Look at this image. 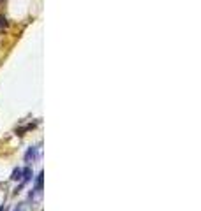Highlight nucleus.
<instances>
[{
  "instance_id": "obj_6",
  "label": "nucleus",
  "mask_w": 201,
  "mask_h": 211,
  "mask_svg": "<svg viewBox=\"0 0 201 211\" xmlns=\"http://www.w3.org/2000/svg\"><path fill=\"white\" fill-rule=\"evenodd\" d=\"M21 211H25V209H21Z\"/></svg>"
},
{
  "instance_id": "obj_5",
  "label": "nucleus",
  "mask_w": 201,
  "mask_h": 211,
  "mask_svg": "<svg viewBox=\"0 0 201 211\" xmlns=\"http://www.w3.org/2000/svg\"><path fill=\"white\" fill-rule=\"evenodd\" d=\"M0 211H4V206H0Z\"/></svg>"
},
{
  "instance_id": "obj_3",
  "label": "nucleus",
  "mask_w": 201,
  "mask_h": 211,
  "mask_svg": "<svg viewBox=\"0 0 201 211\" xmlns=\"http://www.w3.org/2000/svg\"><path fill=\"white\" fill-rule=\"evenodd\" d=\"M32 178H34L32 169H30V167H25V169H23V172H21V181H23L21 185H27V183H28Z\"/></svg>"
},
{
  "instance_id": "obj_2",
  "label": "nucleus",
  "mask_w": 201,
  "mask_h": 211,
  "mask_svg": "<svg viewBox=\"0 0 201 211\" xmlns=\"http://www.w3.org/2000/svg\"><path fill=\"white\" fill-rule=\"evenodd\" d=\"M43 178H44V172L41 171L36 178V190H32L34 194H43Z\"/></svg>"
},
{
  "instance_id": "obj_1",
  "label": "nucleus",
  "mask_w": 201,
  "mask_h": 211,
  "mask_svg": "<svg viewBox=\"0 0 201 211\" xmlns=\"http://www.w3.org/2000/svg\"><path fill=\"white\" fill-rule=\"evenodd\" d=\"M37 151H41V148L30 146L28 150H27V153H25V162H27V164H32V162H36L37 158H39V153H37Z\"/></svg>"
},
{
  "instance_id": "obj_4",
  "label": "nucleus",
  "mask_w": 201,
  "mask_h": 211,
  "mask_svg": "<svg viewBox=\"0 0 201 211\" xmlns=\"http://www.w3.org/2000/svg\"><path fill=\"white\" fill-rule=\"evenodd\" d=\"M21 172H23V169H21V167H16L14 171H13V176H11V180H13V181H20V180H21Z\"/></svg>"
}]
</instances>
